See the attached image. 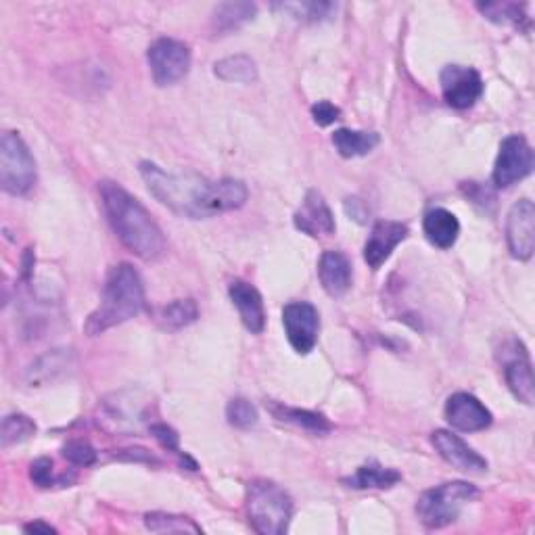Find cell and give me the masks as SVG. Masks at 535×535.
<instances>
[{
  "label": "cell",
  "mask_w": 535,
  "mask_h": 535,
  "mask_svg": "<svg viewBox=\"0 0 535 535\" xmlns=\"http://www.w3.org/2000/svg\"><path fill=\"white\" fill-rule=\"evenodd\" d=\"M441 95L454 109H471L483 95L481 74L467 65H446L439 74Z\"/></svg>",
  "instance_id": "obj_10"
},
{
  "label": "cell",
  "mask_w": 535,
  "mask_h": 535,
  "mask_svg": "<svg viewBox=\"0 0 535 535\" xmlns=\"http://www.w3.org/2000/svg\"><path fill=\"white\" fill-rule=\"evenodd\" d=\"M147 61L157 86H174L189 74L191 49L180 40L159 38L149 46Z\"/></svg>",
  "instance_id": "obj_7"
},
{
  "label": "cell",
  "mask_w": 535,
  "mask_h": 535,
  "mask_svg": "<svg viewBox=\"0 0 535 535\" xmlns=\"http://www.w3.org/2000/svg\"><path fill=\"white\" fill-rule=\"evenodd\" d=\"M402 481V475L395 469L381 467L379 462H368L362 464V467L352 475L343 479L341 483L352 487V490H389L395 483Z\"/></svg>",
  "instance_id": "obj_23"
},
{
  "label": "cell",
  "mask_w": 535,
  "mask_h": 535,
  "mask_svg": "<svg viewBox=\"0 0 535 535\" xmlns=\"http://www.w3.org/2000/svg\"><path fill=\"white\" fill-rule=\"evenodd\" d=\"M36 184V161L17 132H5L0 138V186L3 191L21 197Z\"/></svg>",
  "instance_id": "obj_6"
},
{
  "label": "cell",
  "mask_w": 535,
  "mask_h": 535,
  "mask_svg": "<svg viewBox=\"0 0 535 535\" xmlns=\"http://www.w3.org/2000/svg\"><path fill=\"white\" fill-rule=\"evenodd\" d=\"M258 15L255 3H222L212 13V32L216 36H226L241 30Z\"/></svg>",
  "instance_id": "obj_21"
},
{
  "label": "cell",
  "mask_w": 535,
  "mask_h": 535,
  "mask_svg": "<svg viewBox=\"0 0 535 535\" xmlns=\"http://www.w3.org/2000/svg\"><path fill=\"white\" fill-rule=\"evenodd\" d=\"M199 316V308L193 299H176L172 304L164 306L159 310V324L161 329L166 331H180L184 327H189Z\"/></svg>",
  "instance_id": "obj_27"
},
{
  "label": "cell",
  "mask_w": 535,
  "mask_h": 535,
  "mask_svg": "<svg viewBox=\"0 0 535 535\" xmlns=\"http://www.w3.org/2000/svg\"><path fill=\"white\" fill-rule=\"evenodd\" d=\"M408 226L395 220H379L370 230V237L364 245V262L372 268L379 270L395 251L400 243L408 239Z\"/></svg>",
  "instance_id": "obj_15"
},
{
  "label": "cell",
  "mask_w": 535,
  "mask_h": 535,
  "mask_svg": "<svg viewBox=\"0 0 535 535\" xmlns=\"http://www.w3.org/2000/svg\"><path fill=\"white\" fill-rule=\"evenodd\" d=\"M30 477L32 481L46 490V487H53L57 483H61V479H55V471H53V460L51 458H38L32 462L30 467Z\"/></svg>",
  "instance_id": "obj_34"
},
{
  "label": "cell",
  "mask_w": 535,
  "mask_h": 535,
  "mask_svg": "<svg viewBox=\"0 0 535 535\" xmlns=\"http://www.w3.org/2000/svg\"><path fill=\"white\" fill-rule=\"evenodd\" d=\"M506 243L515 260L527 262L535 249V207L529 199H519L506 218Z\"/></svg>",
  "instance_id": "obj_12"
},
{
  "label": "cell",
  "mask_w": 535,
  "mask_h": 535,
  "mask_svg": "<svg viewBox=\"0 0 535 535\" xmlns=\"http://www.w3.org/2000/svg\"><path fill=\"white\" fill-rule=\"evenodd\" d=\"M283 327L291 347L299 356L314 352L320 333V316L312 304H308V301L287 304L283 310Z\"/></svg>",
  "instance_id": "obj_11"
},
{
  "label": "cell",
  "mask_w": 535,
  "mask_h": 535,
  "mask_svg": "<svg viewBox=\"0 0 535 535\" xmlns=\"http://www.w3.org/2000/svg\"><path fill=\"white\" fill-rule=\"evenodd\" d=\"M502 370L508 389L515 398L525 406H531L535 400L533 385V368L527 347L519 339H510L502 345Z\"/></svg>",
  "instance_id": "obj_9"
},
{
  "label": "cell",
  "mask_w": 535,
  "mask_h": 535,
  "mask_svg": "<svg viewBox=\"0 0 535 535\" xmlns=\"http://www.w3.org/2000/svg\"><path fill=\"white\" fill-rule=\"evenodd\" d=\"M145 525L147 529L155 533H184V531L201 533V527L193 523L191 519L180 517V515H168V513H149L145 517Z\"/></svg>",
  "instance_id": "obj_30"
},
{
  "label": "cell",
  "mask_w": 535,
  "mask_h": 535,
  "mask_svg": "<svg viewBox=\"0 0 535 535\" xmlns=\"http://www.w3.org/2000/svg\"><path fill=\"white\" fill-rule=\"evenodd\" d=\"M381 143V136L377 132H362V130H347L341 128L333 134V145L337 153L345 159L364 157L370 151H375Z\"/></svg>",
  "instance_id": "obj_24"
},
{
  "label": "cell",
  "mask_w": 535,
  "mask_h": 535,
  "mask_svg": "<svg viewBox=\"0 0 535 535\" xmlns=\"http://www.w3.org/2000/svg\"><path fill=\"white\" fill-rule=\"evenodd\" d=\"M74 368V354L72 350H53L49 354L40 356L26 372V383L30 387L51 385L57 379L65 377Z\"/></svg>",
  "instance_id": "obj_19"
},
{
  "label": "cell",
  "mask_w": 535,
  "mask_h": 535,
  "mask_svg": "<svg viewBox=\"0 0 535 535\" xmlns=\"http://www.w3.org/2000/svg\"><path fill=\"white\" fill-rule=\"evenodd\" d=\"M99 191L105 216L122 245L145 262L161 258L166 251L164 232L151 218L145 205L122 189L118 182L103 180Z\"/></svg>",
  "instance_id": "obj_2"
},
{
  "label": "cell",
  "mask_w": 535,
  "mask_h": 535,
  "mask_svg": "<svg viewBox=\"0 0 535 535\" xmlns=\"http://www.w3.org/2000/svg\"><path fill=\"white\" fill-rule=\"evenodd\" d=\"M226 418L232 427L237 429H251L258 425V410L245 398L230 400L226 406Z\"/></svg>",
  "instance_id": "obj_31"
},
{
  "label": "cell",
  "mask_w": 535,
  "mask_h": 535,
  "mask_svg": "<svg viewBox=\"0 0 535 535\" xmlns=\"http://www.w3.org/2000/svg\"><path fill=\"white\" fill-rule=\"evenodd\" d=\"M270 414L276 418V421L299 427L304 431H310L314 435H324L333 429V425L318 412L312 410H301V408H291L285 404H278V402H268L266 404Z\"/></svg>",
  "instance_id": "obj_22"
},
{
  "label": "cell",
  "mask_w": 535,
  "mask_h": 535,
  "mask_svg": "<svg viewBox=\"0 0 535 535\" xmlns=\"http://www.w3.org/2000/svg\"><path fill=\"white\" fill-rule=\"evenodd\" d=\"M23 531H28V533H57V529H55V527L46 525V523H42V521L28 523L26 527H23Z\"/></svg>",
  "instance_id": "obj_37"
},
{
  "label": "cell",
  "mask_w": 535,
  "mask_h": 535,
  "mask_svg": "<svg viewBox=\"0 0 535 535\" xmlns=\"http://www.w3.org/2000/svg\"><path fill=\"white\" fill-rule=\"evenodd\" d=\"M479 496L477 487L467 481L441 483L427 490L416 502V515L429 529H441L454 523L462 506Z\"/></svg>",
  "instance_id": "obj_5"
},
{
  "label": "cell",
  "mask_w": 535,
  "mask_h": 535,
  "mask_svg": "<svg viewBox=\"0 0 535 535\" xmlns=\"http://www.w3.org/2000/svg\"><path fill=\"white\" fill-rule=\"evenodd\" d=\"M138 170L149 193L180 218L205 220L235 212L249 199L247 184L235 178L214 182L197 172H166L153 161H143Z\"/></svg>",
  "instance_id": "obj_1"
},
{
  "label": "cell",
  "mask_w": 535,
  "mask_h": 535,
  "mask_svg": "<svg viewBox=\"0 0 535 535\" xmlns=\"http://www.w3.org/2000/svg\"><path fill=\"white\" fill-rule=\"evenodd\" d=\"M145 310V285L143 278L132 264L113 266L107 274L103 297L99 308L92 312L84 324L88 337L103 335L105 331L118 327Z\"/></svg>",
  "instance_id": "obj_3"
},
{
  "label": "cell",
  "mask_w": 535,
  "mask_h": 535,
  "mask_svg": "<svg viewBox=\"0 0 535 535\" xmlns=\"http://www.w3.org/2000/svg\"><path fill=\"white\" fill-rule=\"evenodd\" d=\"M295 228L306 232L312 239H324V237H333L337 224L335 216L331 212L329 203L324 201V197L318 191H308L304 203L295 212Z\"/></svg>",
  "instance_id": "obj_16"
},
{
  "label": "cell",
  "mask_w": 535,
  "mask_h": 535,
  "mask_svg": "<svg viewBox=\"0 0 535 535\" xmlns=\"http://www.w3.org/2000/svg\"><path fill=\"white\" fill-rule=\"evenodd\" d=\"M214 74L224 82L251 84L258 80V65L247 55L226 57L214 65Z\"/></svg>",
  "instance_id": "obj_26"
},
{
  "label": "cell",
  "mask_w": 535,
  "mask_h": 535,
  "mask_svg": "<svg viewBox=\"0 0 535 535\" xmlns=\"http://www.w3.org/2000/svg\"><path fill=\"white\" fill-rule=\"evenodd\" d=\"M149 431H151V435L159 441L161 446H164V448L170 450V452H174V454L182 460V464H184V462L189 464V469H191V471L197 469V462L191 460L189 456L180 452V448H178V433H176L172 427H168V425H164V423H155V425H149Z\"/></svg>",
  "instance_id": "obj_32"
},
{
  "label": "cell",
  "mask_w": 535,
  "mask_h": 535,
  "mask_svg": "<svg viewBox=\"0 0 535 535\" xmlns=\"http://www.w3.org/2000/svg\"><path fill=\"white\" fill-rule=\"evenodd\" d=\"M533 170V151L527 138L513 134L502 141L500 153L494 166V184L498 189H510Z\"/></svg>",
  "instance_id": "obj_8"
},
{
  "label": "cell",
  "mask_w": 535,
  "mask_h": 535,
  "mask_svg": "<svg viewBox=\"0 0 535 535\" xmlns=\"http://www.w3.org/2000/svg\"><path fill=\"white\" fill-rule=\"evenodd\" d=\"M318 276L324 291L331 297H341L352 287V262L341 251H324L318 262Z\"/></svg>",
  "instance_id": "obj_18"
},
{
  "label": "cell",
  "mask_w": 535,
  "mask_h": 535,
  "mask_svg": "<svg viewBox=\"0 0 535 535\" xmlns=\"http://www.w3.org/2000/svg\"><path fill=\"white\" fill-rule=\"evenodd\" d=\"M247 515L258 533L283 535L293 517V500L274 481L255 479L247 487Z\"/></svg>",
  "instance_id": "obj_4"
},
{
  "label": "cell",
  "mask_w": 535,
  "mask_h": 535,
  "mask_svg": "<svg viewBox=\"0 0 535 535\" xmlns=\"http://www.w3.org/2000/svg\"><path fill=\"white\" fill-rule=\"evenodd\" d=\"M272 9H281L301 23H322L337 13L335 3H318V0H310V3H281Z\"/></svg>",
  "instance_id": "obj_28"
},
{
  "label": "cell",
  "mask_w": 535,
  "mask_h": 535,
  "mask_svg": "<svg viewBox=\"0 0 535 535\" xmlns=\"http://www.w3.org/2000/svg\"><path fill=\"white\" fill-rule=\"evenodd\" d=\"M477 11L490 19L498 26H510V28H527L529 26V15H527V5L519 3H477Z\"/></svg>",
  "instance_id": "obj_25"
},
{
  "label": "cell",
  "mask_w": 535,
  "mask_h": 535,
  "mask_svg": "<svg viewBox=\"0 0 535 535\" xmlns=\"http://www.w3.org/2000/svg\"><path fill=\"white\" fill-rule=\"evenodd\" d=\"M36 433V423L26 414H9L3 421V431H0V439H3V448L21 444V441L30 439Z\"/></svg>",
  "instance_id": "obj_29"
},
{
  "label": "cell",
  "mask_w": 535,
  "mask_h": 535,
  "mask_svg": "<svg viewBox=\"0 0 535 535\" xmlns=\"http://www.w3.org/2000/svg\"><path fill=\"white\" fill-rule=\"evenodd\" d=\"M312 118L320 128H327V126L335 124L337 120H341V109L337 105H333L331 101H318L312 107Z\"/></svg>",
  "instance_id": "obj_35"
},
{
  "label": "cell",
  "mask_w": 535,
  "mask_h": 535,
  "mask_svg": "<svg viewBox=\"0 0 535 535\" xmlns=\"http://www.w3.org/2000/svg\"><path fill=\"white\" fill-rule=\"evenodd\" d=\"M444 414H446V421L452 425V429H458L462 433L485 431L494 423L490 408H485L483 402H479L475 395L467 391H458L450 395Z\"/></svg>",
  "instance_id": "obj_13"
},
{
  "label": "cell",
  "mask_w": 535,
  "mask_h": 535,
  "mask_svg": "<svg viewBox=\"0 0 535 535\" xmlns=\"http://www.w3.org/2000/svg\"><path fill=\"white\" fill-rule=\"evenodd\" d=\"M228 295L239 310L245 329L253 335H260L266 329V310L260 291L245 281H235L228 287Z\"/></svg>",
  "instance_id": "obj_17"
},
{
  "label": "cell",
  "mask_w": 535,
  "mask_h": 535,
  "mask_svg": "<svg viewBox=\"0 0 535 535\" xmlns=\"http://www.w3.org/2000/svg\"><path fill=\"white\" fill-rule=\"evenodd\" d=\"M63 456L72 464H76V467H90V464L97 462L95 448H92L84 439H72L69 444H65Z\"/></svg>",
  "instance_id": "obj_33"
},
{
  "label": "cell",
  "mask_w": 535,
  "mask_h": 535,
  "mask_svg": "<svg viewBox=\"0 0 535 535\" xmlns=\"http://www.w3.org/2000/svg\"><path fill=\"white\" fill-rule=\"evenodd\" d=\"M431 444L441 458L462 473L483 475L487 471V460L479 452H475L467 441L452 431H444V429L435 431L431 435Z\"/></svg>",
  "instance_id": "obj_14"
},
{
  "label": "cell",
  "mask_w": 535,
  "mask_h": 535,
  "mask_svg": "<svg viewBox=\"0 0 535 535\" xmlns=\"http://www.w3.org/2000/svg\"><path fill=\"white\" fill-rule=\"evenodd\" d=\"M423 230L431 245H435L437 249H450L458 241L460 222L448 209L433 207L425 214Z\"/></svg>",
  "instance_id": "obj_20"
},
{
  "label": "cell",
  "mask_w": 535,
  "mask_h": 535,
  "mask_svg": "<svg viewBox=\"0 0 535 535\" xmlns=\"http://www.w3.org/2000/svg\"><path fill=\"white\" fill-rule=\"evenodd\" d=\"M345 212L350 214V216H354L358 222H364V218L368 216V212L364 209V205H362L360 199H347L345 201Z\"/></svg>",
  "instance_id": "obj_36"
}]
</instances>
